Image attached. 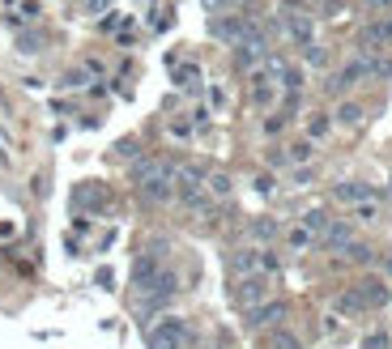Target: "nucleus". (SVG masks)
<instances>
[{
    "instance_id": "obj_20",
    "label": "nucleus",
    "mask_w": 392,
    "mask_h": 349,
    "mask_svg": "<svg viewBox=\"0 0 392 349\" xmlns=\"http://www.w3.org/2000/svg\"><path fill=\"white\" fill-rule=\"evenodd\" d=\"M311 154H315V141L303 137V141H294V145L286 149V162H290V166H303V162H311Z\"/></svg>"
},
{
    "instance_id": "obj_30",
    "label": "nucleus",
    "mask_w": 392,
    "mask_h": 349,
    "mask_svg": "<svg viewBox=\"0 0 392 349\" xmlns=\"http://www.w3.org/2000/svg\"><path fill=\"white\" fill-rule=\"evenodd\" d=\"M303 56H307V64H311V68H324V64H329V52H324V47H315V43L307 47Z\"/></svg>"
},
{
    "instance_id": "obj_1",
    "label": "nucleus",
    "mask_w": 392,
    "mask_h": 349,
    "mask_svg": "<svg viewBox=\"0 0 392 349\" xmlns=\"http://www.w3.org/2000/svg\"><path fill=\"white\" fill-rule=\"evenodd\" d=\"M133 183H137V192H141L150 205H166L170 196H175L179 166H175V162H166V158H137V166H133Z\"/></svg>"
},
{
    "instance_id": "obj_39",
    "label": "nucleus",
    "mask_w": 392,
    "mask_h": 349,
    "mask_svg": "<svg viewBox=\"0 0 392 349\" xmlns=\"http://www.w3.org/2000/svg\"><path fill=\"white\" fill-rule=\"evenodd\" d=\"M384 272H388V277H392V256H388V260H384Z\"/></svg>"
},
{
    "instance_id": "obj_41",
    "label": "nucleus",
    "mask_w": 392,
    "mask_h": 349,
    "mask_svg": "<svg viewBox=\"0 0 392 349\" xmlns=\"http://www.w3.org/2000/svg\"><path fill=\"white\" fill-rule=\"evenodd\" d=\"M388 192H392V188H388Z\"/></svg>"
},
{
    "instance_id": "obj_22",
    "label": "nucleus",
    "mask_w": 392,
    "mask_h": 349,
    "mask_svg": "<svg viewBox=\"0 0 392 349\" xmlns=\"http://www.w3.org/2000/svg\"><path fill=\"white\" fill-rule=\"evenodd\" d=\"M337 311H341V315H362L366 307H362L358 290H341V294H337Z\"/></svg>"
},
{
    "instance_id": "obj_21",
    "label": "nucleus",
    "mask_w": 392,
    "mask_h": 349,
    "mask_svg": "<svg viewBox=\"0 0 392 349\" xmlns=\"http://www.w3.org/2000/svg\"><path fill=\"white\" fill-rule=\"evenodd\" d=\"M350 217L358 221V226H375V221H380V205H375V201H362V205H350Z\"/></svg>"
},
{
    "instance_id": "obj_34",
    "label": "nucleus",
    "mask_w": 392,
    "mask_h": 349,
    "mask_svg": "<svg viewBox=\"0 0 392 349\" xmlns=\"http://www.w3.org/2000/svg\"><path fill=\"white\" fill-rule=\"evenodd\" d=\"M392 341H388V332H371V337H366L362 341V349H388Z\"/></svg>"
},
{
    "instance_id": "obj_24",
    "label": "nucleus",
    "mask_w": 392,
    "mask_h": 349,
    "mask_svg": "<svg viewBox=\"0 0 392 349\" xmlns=\"http://www.w3.org/2000/svg\"><path fill=\"white\" fill-rule=\"evenodd\" d=\"M268 349H303V341L294 332H286V328H273L268 332Z\"/></svg>"
},
{
    "instance_id": "obj_3",
    "label": "nucleus",
    "mask_w": 392,
    "mask_h": 349,
    "mask_svg": "<svg viewBox=\"0 0 392 349\" xmlns=\"http://www.w3.org/2000/svg\"><path fill=\"white\" fill-rule=\"evenodd\" d=\"M145 341H150V349H188L192 332H188V323L179 315H166L162 323L145 328Z\"/></svg>"
},
{
    "instance_id": "obj_10",
    "label": "nucleus",
    "mask_w": 392,
    "mask_h": 349,
    "mask_svg": "<svg viewBox=\"0 0 392 349\" xmlns=\"http://www.w3.org/2000/svg\"><path fill=\"white\" fill-rule=\"evenodd\" d=\"M175 196L184 201V209H188V213H196V217L213 213V196H209L205 188H175Z\"/></svg>"
},
{
    "instance_id": "obj_14",
    "label": "nucleus",
    "mask_w": 392,
    "mask_h": 349,
    "mask_svg": "<svg viewBox=\"0 0 392 349\" xmlns=\"http://www.w3.org/2000/svg\"><path fill=\"white\" fill-rule=\"evenodd\" d=\"M205 179H209V166H205V162H184L175 188H205Z\"/></svg>"
},
{
    "instance_id": "obj_12",
    "label": "nucleus",
    "mask_w": 392,
    "mask_h": 349,
    "mask_svg": "<svg viewBox=\"0 0 392 349\" xmlns=\"http://www.w3.org/2000/svg\"><path fill=\"white\" fill-rule=\"evenodd\" d=\"M333 196L341 205H362V201H371V188H366L362 179H346V183H337Z\"/></svg>"
},
{
    "instance_id": "obj_36",
    "label": "nucleus",
    "mask_w": 392,
    "mask_h": 349,
    "mask_svg": "<svg viewBox=\"0 0 392 349\" xmlns=\"http://www.w3.org/2000/svg\"><path fill=\"white\" fill-rule=\"evenodd\" d=\"M170 132H175V137H188L192 123H188V119H175V123H170Z\"/></svg>"
},
{
    "instance_id": "obj_23",
    "label": "nucleus",
    "mask_w": 392,
    "mask_h": 349,
    "mask_svg": "<svg viewBox=\"0 0 392 349\" xmlns=\"http://www.w3.org/2000/svg\"><path fill=\"white\" fill-rule=\"evenodd\" d=\"M307 81H303V68H294V64H286V72H282V81H277V90H286V94H299Z\"/></svg>"
},
{
    "instance_id": "obj_11",
    "label": "nucleus",
    "mask_w": 392,
    "mask_h": 349,
    "mask_svg": "<svg viewBox=\"0 0 392 349\" xmlns=\"http://www.w3.org/2000/svg\"><path fill=\"white\" fill-rule=\"evenodd\" d=\"M231 272L235 277H256L260 272V247H239L231 256Z\"/></svg>"
},
{
    "instance_id": "obj_26",
    "label": "nucleus",
    "mask_w": 392,
    "mask_h": 349,
    "mask_svg": "<svg viewBox=\"0 0 392 349\" xmlns=\"http://www.w3.org/2000/svg\"><path fill=\"white\" fill-rule=\"evenodd\" d=\"M329 128H333V119H329V115H311V119H307V141H320Z\"/></svg>"
},
{
    "instance_id": "obj_6",
    "label": "nucleus",
    "mask_w": 392,
    "mask_h": 349,
    "mask_svg": "<svg viewBox=\"0 0 392 349\" xmlns=\"http://www.w3.org/2000/svg\"><path fill=\"white\" fill-rule=\"evenodd\" d=\"M282 319H286V303H282V298H268V303L252 307L243 323H248V332H273Z\"/></svg>"
},
{
    "instance_id": "obj_16",
    "label": "nucleus",
    "mask_w": 392,
    "mask_h": 349,
    "mask_svg": "<svg viewBox=\"0 0 392 349\" xmlns=\"http://www.w3.org/2000/svg\"><path fill=\"white\" fill-rule=\"evenodd\" d=\"M205 192L213 196V201H226V196L235 192V179L226 170H209V179H205Z\"/></svg>"
},
{
    "instance_id": "obj_4",
    "label": "nucleus",
    "mask_w": 392,
    "mask_h": 349,
    "mask_svg": "<svg viewBox=\"0 0 392 349\" xmlns=\"http://www.w3.org/2000/svg\"><path fill=\"white\" fill-rule=\"evenodd\" d=\"M248 21H252V13H226V17H209V34H213L217 43H231V47H239V43H243V34H248Z\"/></svg>"
},
{
    "instance_id": "obj_7",
    "label": "nucleus",
    "mask_w": 392,
    "mask_h": 349,
    "mask_svg": "<svg viewBox=\"0 0 392 349\" xmlns=\"http://www.w3.org/2000/svg\"><path fill=\"white\" fill-rule=\"evenodd\" d=\"M388 43H392V17L366 21V26L358 30V47H362V52H384Z\"/></svg>"
},
{
    "instance_id": "obj_31",
    "label": "nucleus",
    "mask_w": 392,
    "mask_h": 349,
    "mask_svg": "<svg viewBox=\"0 0 392 349\" xmlns=\"http://www.w3.org/2000/svg\"><path fill=\"white\" fill-rule=\"evenodd\" d=\"M346 256H350V260H358V264H371V247H366V243H354Z\"/></svg>"
},
{
    "instance_id": "obj_37",
    "label": "nucleus",
    "mask_w": 392,
    "mask_h": 349,
    "mask_svg": "<svg viewBox=\"0 0 392 349\" xmlns=\"http://www.w3.org/2000/svg\"><path fill=\"white\" fill-rule=\"evenodd\" d=\"M337 328H341V319H337V315H324V332H329V337H333V332H337Z\"/></svg>"
},
{
    "instance_id": "obj_29",
    "label": "nucleus",
    "mask_w": 392,
    "mask_h": 349,
    "mask_svg": "<svg viewBox=\"0 0 392 349\" xmlns=\"http://www.w3.org/2000/svg\"><path fill=\"white\" fill-rule=\"evenodd\" d=\"M201 5H205V9H209L213 17H226V13H239V9L231 5V0H201Z\"/></svg>"
},
{
    "instance_id": "obj_27",
    "label": "nucleus",
    "mask_w": 392,
    "mask_h": 349,
    "mask_svg": "<svg viewBox=\"0 0 392 349\" xmlns=\"http://www.w3.org/2000/svg\"><path fill=\"white\" fill-rule=\"evenodd\" d=\"M17 52H21V56L43 52V34H30V30H26V34H17Z\"/></svg>"
},
{
    "instance_id": "obj_33",
    "label": "nucleus",
    "mask_w": 392,
    "mask_h": 349,
    "mask_svg": "<svg viewBox=\"0 0 392 349\" xmlns=\"http://www.w3.org/2000/svg\"><path fill=\"white\" fill-rule=\"evenodd\" d=\"M86 72H90V68H86ZM86 72H81V68L64 72V86H68V90H81V86H86Z\"/></svg>"
},
{
    "instance_id": "obj_2",
    "label": "nucleus",
    "mask_w": 392,
    "mask_h": 349,
    "mask_svg": "<svg viewBox=\"0 0 392 349\" xmlns=\"http://www.w3.org/2000/svg\"><path fill=\"white\" fill-rule=\"evenodd\" d=\"M277 30L294 43V47H307L315 43V17L303 9V0H282V9H277Z\"/></svg>"
},
{
    "instance_id": "obj_35",
    "label": "nucleus",
    "mask_w": 392,
    "mask_h": 349,
    "mask_svg": "<svg viewBox=\"0 0 392 349\" xmlns=\"http://www.w3.org/2000/svg\"><path fill=\"white\" fill-rule=\"evenodd\" d=\"M282 123H286L282 115H268V119H264V132H282Z\"/></svg>"
},
{
    "instance_id": "obj_28",
    "label": "nucleus",
    "mask_w": 392,
    "mask_h": 349,
    "mask_svg": "<svg viewBox=\"0 0 392 349\" xmlns=\"http://www.w3.org/2000/svg\"><path fill=\"white\" fill-rule=\"evenodd\" d=\"M196 77H201V68H196V64H184V68L175 72V81H179L184 90H196Z\"/></svg>"
},
{
    "instance_id": "obj_18",
    "label": "nucleus",
    "mask_w": 392,
    "mask_h": 349,
    "mask_svg": "<svg viewBox=\"0 0 392 349\" xmlns=\"http://www.w3.org/2000/svg\"><path fill=\"white\" fill-rule=\"evenodd\" d=\"M299 226H307V230H311L315 239H324V235H329V226H333V217H329L324 209H307V213H303V221H299Z\"/></svg>"
},
{
    "instance_id": "obj_19",
    "label": "nucleus",
    "mask_w": 392,
    "mask_h": 349,
    "mask_svg": "<svg viewBox=\"0 0 392 349\" xmlns=\"http://www.w3.org/2000/svg\"><path fill=\"white\" fill-rule=\"evenodd\" d=\"M286 243H290V252H311L320 239H315L307 226H290V230H286Z\"/></svg>"
},
{
    "instance_id": "obj_15",
    "label": "nucleus",
    "mask_w": 392,
    "mask_h": 349,
    "mask_svg": "<svg viewBox=\"0 0 392 349\" xmlns=\"http://www.w3.org/2000/svg\"><path fill=\"white\" fill-rule=\"evenodd\" d=\"M248 235H252L256 243H273V239L282 235V226H277V217H252V221H248Z\"/></svg>"
},
{
    "instance_id": "obj_13",
    "label": "nucleus",
    "mask_w": 392,
    "mask_h": 349,
    "mask_svg": "<svg viewBox=\"0 0 392 349\" xmlns=\"http://www.w3.org/2000/svg\"><path fill=\"white\" fill-rule=\"evenodd\" d=\"M252 103H256V107H273V103H277V81H268L260 68L252 72Z\"/></svg>"
},
{
    "instance_id": "obj_17",
    "label": "nucleus",
    "mask_w": 392,
    "mask_h": 349,
    "mask_svg": "<svg viewBox=\"0 0 392 349\" xmlns=\"http://www.w3.org/2000/svg\"><path fill=\"white\" fill-rule=\"evenodd\" d=\"M362 119H366V111H362L358 103H341V107L333 111V123H337V128H358Z\"/></svg>"
},
{
    "instance_id": "obj_5",
    "label": "nucleus",
    "mask_w": 392,
    "mask_h": 349,
    "mask_svg": "<svg viewBox=\"0 0 392 349\" xmlns=\"http://www.w3.org/2000/svg\"><path fill=\"white\" fill-rule=\"evenodd\" d=\"M260 303H268V277H235V307L239 311H252V307H260Z\"/></svg>"
},
{
    "instance_id": "obj_8",
    "label": "nucleus",
    "mask_w": 392,
    "mask_h": 349,
    "mask_svg": "<svg viewBox=\"0 0 392 349\" xmlns=\"http://www.w3.org/2000/svg\"><path fill=\"white\" fill-rule=\"evenodd\" d=\"M320 243L329 247V252H337V256H346V252H350V247H354L358 239H354V226H350V221H346V217H333V226H329V235H324Z\"/></svg>"
},
{
    "instance_id": "obj_40",
    "label": "nucleus",
    "mask_w": 392,
    "mask_h": 349,
    "mask_svg": "<svg viewBox=\"0 0 392 349\" xmlns=\"http://www.w3.org/2000/svg\"><path fill=\"white\" fill-rule=\"evenodd\" d=\"M231 5H235V9H239V13H243V5H248V0H231Z\"/></svg>"
},
{
    "instance_id": "obj_38",
    "label": "nucleus",
    "mask_w": 392,
    "mask_h": 349,
    "mask_svg": "<svg viewBox=\"0 0 392 349\" xmlns=\"http://www.w3.org/2000/svg\"><path fill=\"white\" fill-rule=\"evenodd\" d=\"M366 9H392V0H362Z\"/></svg>"
},
{
    "instance_id": "obj_32",
    "label": "nucleus",
    "mask_w": 392,
    "mask_h": 349,
    "mask_svg": "<svg viewBox=\"0 0 392 349\" xmlns=\"http://www.w3.org/2000/svg\"><path fill=\"white\" fill-rule=\"evenodd\" d=\"M39 13H43V5H39V0H26V5L17 9V17H21V21H35Z\"/></svg>"
},
{
    "instance_id": "obj_9",
    "label": "nucleus",
    "mask_w": 392,
    "mask_h": 349,
    "mask_svg": "<svg viewBox=\"0 0 392 349\" xmlns=\"http://www.w3.org/2000/svg\"><path fill=\"white\" fill-rule=\"evenodd\" d=\"M354 290H358V298H362V307H366V311H380V307H388V303H392V290H388V281L366 277V281H358Z\"/></svg>"
},
{
    "instance_id": "obj_25",
    "label": "nucleus",
    "mask_w": 392,
    "mask_h": 349,
    "mask_svg": "<svg viewBox=\"0 0 392 349\" xmlns=\"http://www.w3.org/2000/svg\"><path fill=\"white\" fill-rule=\"evenodd\" d=\"M282 272V260L277 252H268V247H260V277H277Z\"/></svg>"
}]
</instances>
